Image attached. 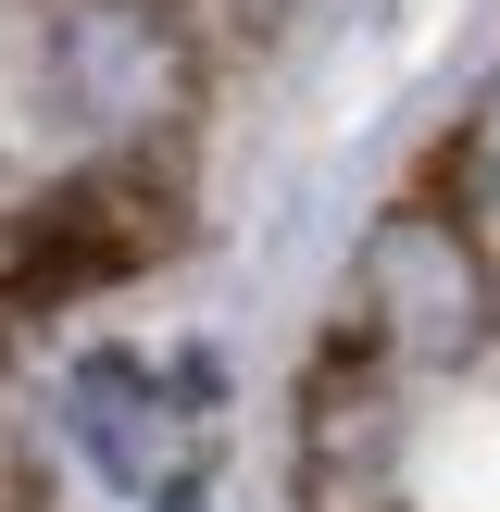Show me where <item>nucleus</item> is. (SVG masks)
<instances>
[{"label":"nucleus","mask_w":500,"mask_h":512,"mask_svg":"<svg viewBox=\"0 0 500 512\" xmlns=\"http://www.w3.org/2000/svg\"><path fill=\"white\" fill-rule=\"evenodd\" d=\"M200 63L213 50L175 0H63L38 38V88L88 138V163H163L200 113Z\"/></svg>","instance_id":"1"},{"label":"nucleus","mask_w":500,"mask_h":512,"mask_svg":"<svg viewBox=\"0 0 500 512\" xmlns=\"http://www.w3.org/2000/svg\"><path fill=\"white\" fill-rule=\"evenodd\" d=\"M350 350L375 375H463L500 338V275L475 250L463 200H388L363 225V275H350Z\"/></svg>","instance_id":"2"},{"label":"nucleus","mask_w":500,"mask_h":512,"mask_svg":"<svg viewBox=\"0 0 500 512\" xmlns=\"http://www.w3.org/2000/svg\"><path fill=\"white\" fill-rule=\"evenodd\" d=\"M63 438L88 450L100 488L125 500H188L213 475V438H225V375L213 350H75L63 375Z\"/></svg>","instance_id":"3"},{"label":"nucleus","mask_w":500,"mask_h":512,"mask_svg":"<svg viewBox=\"0 0 500 512\" xmlns=\"http://www.w3.org/2000/svg\"><path fill=\"white\" fill-rule=\"evenodd\" d=\"M400 475V400L363 350H325L313 388H300V488L313 512H375Z\"/></svg>","instance_id":"4"},{"label":"nucleus","mask_w":500,"mask_h":512,"mask_svg":"<svg viewBox=\"0 0 500 512\" xmlns=\"http://www.w3.org/2000/svg\"><path fill=\"white\" fill-rule=\"evenodd\" d=\"M463 188H475V200H500V75L475 88V113H463Z\"/></svg>","instance_id":"5"},{"label":"nucleus","mask_w":500,"mask_h":512,"mask_svg":"<svg viewBox=\"0 0 500 512\" xmlns=\"http://www.w3.org/2000/svg\"><path fill=\"white\" fill-rule=\"evenodd\" d=\"M25 500H38V463H25V425L0 413V512H25Z\"/></svg>","instance_id":"6"},{"label":"nucleus","mask_w":500,"mask_h":512,"mask_svg":"<svg viewBox=\"0 0 500 512\" xmlns=\"http://www.w3.org/2000/svg\"><path fill=\"white\" fill-rule=\"evenodd\" d=\"M150 512H213V500H200V488H188V500H150Z\"/></svg>","instance_id":"7"}]
</instances>
